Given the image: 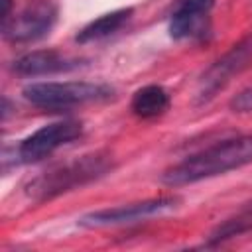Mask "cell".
<instances>
[{"mask_svg": "<svg viewBox=\"0 0 252 252\" xmlns=\"http://www.w3.org/2000/svg\"><path fill=\"white\" fill-rule=\"evenodd\" d=\"M77 65L81 63L75 57L63 55L53 49H39V51H32L16 59L14 71L24 77H37V75H53V73L69 71V69H75Z\"/></svg>", "mask_w": 252, "mask_h": 252, "instance_id": "9c48e42d", "label": "cell"}, {"mask_svg": "<svg viewBox=\"0 0 252 252\" xmlns=\"http://www.w3.org/2000/svg\"><path fill=\"white\" fill-rule=\"evenodd\" d=\"M252 230V201L240 207L232 217L222 220L211 234H209V246L220 244L224 240H230L234 236H240L244 232Z\"/></svg>", "mask_w": 252, "mask_h": 252, "instance_id": "7c38bea8", "label": "cell"}, {"mask_svg": "<svg viewBox=\"0 0 252 252\" xmlns=\"http://www.w3.org/2000/svg\"><path fill=\"white\" fill-rule=\"evenodd\" d=\"M26 100L45 110H67L73 106L106 100L112 89L100 83L67 81V83H32L24 89Z\"/></svg>", "mask_w": 252, "mask_h": 252, "instance_id": "3957f363", "label": "cell"}, {"mask_svg": "<svg viewBox=\"0 0 252 252\" xmlns=\"http://www.w3.org/2000/svg\"><path fill=\"white\" fill-rule=\"evenodd\" d=\"M169 94L159 85H146L138 89L130 100V108L138 118H156L169 108Z\"/></svg>", "mask_w": 252, "mask_h": 252, "instance_id": "30bf717a", "label": "cell"}, {"mask_svg": "<svg viewBox=\"0 0 252 252\" xmlns=\"http://www.w3.org/2000/svg\"><path fill=\"white\" fill-rule=\"evenodd\" d=\"M83 134V126L77 120H59L53 124H47L33 134H30L26 140H22L18 148V158L24 163H33L49 158L57 148L77 140Z\"/></svg>", "mask_w": 252, "mask_h": 252, "instance_id": "52a82bcc", "label": "cell"}, {"mask_svg": "<svg viewBox=\"0 0 252 252\" xmlns=\"http://www.w3.org/2000/svg\"><path fill=\"white\" fill-rule=\"evenodd\" d=\"M252 163V134L236 136L224 142H219L211 148H205L183 161L167 167L161 173V183L169 187L197 183L226 171L238 169Z\"/></svg>", "mask_w": 252, "mask_h": 252, "instance_id": "6da1fadb", "label": "cell"}, {"mask_svg": "<svg viewBox=\"0 0 252 252\" xmlns=\"http://www.w3.org/2000/svg\"><path fill=\"white\" fill-rule=\"evenodd\" d=\"M2 2V12H0V18H2V22H6L12 14H10V8H12V0H0Z\"/></svg>", "mask_w": 252, "mask_h": 252, "instance_id": "5bb4252c", "label": "cell"}, {"mask_svg": "<svg viewBox=\"0 0 252 252\" xmlns=\"http://www.w3.org/2000/svg\"><path fill=\"white\" fill-rule=\"evenodd\" d=\"M57 20V8L49 0H32L20 12L2 22V35L12 43H26L45 35Z\"/></svg>", "mask_w": 252, "mask_h": 252, "instance_id": "5b68a950", "label": "cell"}, {"mask_svg": "<svg viewBox=\"0 0 252 252\" xmlns=\"http://www.w3.org/2000/svg\"><path fill=\"white\" fill-rule=\"evenodd\" d=\"M134 10L132 8H120L114 12H108L96 20H93L91 24H87L79 33H77V41L79 43H89V41H96L102 37L112 35L114 32H118L130 18H132Z\"/></svg>", "mask_w": 252, "mask_h": 252, "instance_id": "8fae6325", "label": "cell"}, {"mask_svg": "<svg viewBox=\"0 0 252 252\" xmlns=\"http://www.w3.org/2000/svg\"><path fill=\"white\" fill-rule=\"evenodd\" d=\"M179 203L177 197H159V199H146L140 203H130L122 207H112V209H102V211H93L87 213L79 219L81 226L87 228H98V226H114V224H128L136 220H144L161 213H167L175 209Z\"/></svg>", "mask_w": 252, "mask_h": 252, "instance_id": "8992f818", "label": "cell"}, {"mask_svg": "<svg viewBox=\"0 0 252 252\" xmlns=\"http://www.w3.org/2000/svg\"><path fill=\"white\" fill-rule=\"evenodd\" d=\"M215 0H177L169 18V35L173 39H187L203 33Z\"/></svg>", "mask_w": 252, "mask_h": 252, "instance_id": "ba28073f", "label": "cell"}, {"mask_svg": "<svg viewBox=\"0 0 252 252\" xmlns=\"http://www.w3.org/2000/svg\"><path fill=\"white\" fill-rule=\"evenodd\" d=\"M252 67V33L234 43L228 51H224L213 65L201 75L197 87V102L211 100L219 91H222L236 75L244 73Z\"/></svg>", "mask_w": 252, "mask_h": 252, "instance_id": "277c9868", "label": "cell"}, {"mask_svg": "<svg viewBox=\"0 0 252 252\" xmlns=\"http://www.w3.org/2000/svg\"><path fill=\"white\" fill-rule=\"evenodd\" d=\"M112 169V158L102 152L85 154L69 161L57 163L51 169L39 173L26 185V193L33 201H47L61 193L83 187Z\"/></svg>", "mask_w": 252, "mask_h": 252, "instance_id": "7a4b0ae2", "label": "cell"}, {"mask_svg": "<svg viewBox=\"0 0 252 252\" xmlns=\"http://www.w3.org/2000/svg\"><path fill=\"white\" fill-rule=\"evenodd\" d=\"M230 108L234 112H252V87L240 91L236 96L230 100Z\"/></svg>", "mask_w": 252, "mask_h": 252, "instance_id": "4fadbf2b", "label": "cell"}]
</instances>
